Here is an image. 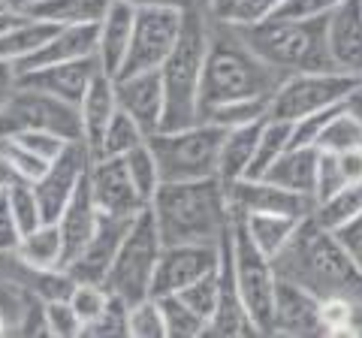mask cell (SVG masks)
I'll list each match as a JSON object with an SVG mask.
<instances>
[{
	"instance_id": "obj_35",
	"label": "cell",
	"mask_w": 362,
	"mask_h": 338,
	"mask_svg": "<svg viewBox=\"0 0 362 338\" xmlns=\"http://www.w3.org/2000/svg\"><path fill=\"white\" fill-rule=\"evenodd\" d=\"M163 314V330L166 338H202L206 335V320L187 305L178 293H166V296H154Z\"/></svg>"
},
{
	"instance_id": "obj_16",
	"label": "cell",
	"mask_w": 362,
	"mask_h": 338,
	"mask_svg": "<svg viewBox=\"0 0 362 338\" xmlns=\"http://www.w3.org/2000/svg\"><path fill=\"white\" fill-rule=\"evenodd\" d=\"M115 100L118 109L139 124L145 136L160 130L163 124V78L160 66L157 70H142L130 76H115Z\"/></svg>"
},
{
	"instance_id": "obj_33",
	"label": "cell",
	"mask_w": 362,
	"mask_h": 338,
	"mask_svg": "<svg viewBox=\"0 0 362 338\" xmlns=\"http://www.w3.org/2000/svg\"><path fill=\"white\" fill-rule=\"evenodd\" d=\"M16 254L25 263L37 266V269H61L64 245H61L58 223H54V221H42L40 227L21 233V239L16 245Z\"/></svg>"
},
{
	"instance_id": "obj_8",
	"label": "cell",
	"mask_w": 362,
	"mask_h": 338,
	"mask_svg": "<svg viewBox=\"0 0 362 338\" xmlns=\"http://www.w3.org/2000/svg\"><path fill=\"white\" fill-rule=\"evenodd\" d=\"M226 245H230V263H233V278H235V287H239V296L245 302L247 314H251V320L257 323L259 335H269L275 284H278L275 266L254 245L245 223L235 215L230 221V230H226Z\"/></svg>"
},
{
	"instance_id": "obj_10",
	"label": "cell",
	"mask_w": 362,
	"mask_h": 338,
	"mask_svg": "<svg viewBox=\"0 0 362 338\" xmlns=\"http://www.w3.org/2000/svg\"><path fill=\"white\" fill-rule=\"evenodd\" d=\"M181 16H185V4L136 6L130 46H127V54H124V64H121L118 76L157 70V66L166 61V54L173 52L175 40H178Z\"/></svg>"
},
{
	"instance_id": "obj_57",
	"label": "cell",
	"mask_w": 362,
	"mask_h": 338,
	"mask_svg": "<svg viewBox=\"0 0 362 338\" xmlns=\"http://www.w3.org/2000/svg\"><path fill=\"white\" fill-rule=\"evenodd\" d=\"M130 6H148V4H187V0H124Z\"/></svg>"
},
{
	"instance_id": "obj_56",
	"label": "cell",
	"mask_w": 362,
	"mask_h": 338,
	"mask_svg": "<svg viewBox=\"0 0 362 338\" xmlns=\"http://www.w3.org/2000/svg\"><path fill=\"white\" fill-rule=\"evenodd\" d=\"M4 4H6V9H9V13H18V16H25V13H28V9H30L33 4H40V0H4Z\"/></svg>"
},
{
	"instance_id": "obj_25",
	"label": "cell",
	"mask_w": 362,
	"mask_h": 338,
	"mask_svg": "<svg viewBox=\"0 0 362 338\" xmlns=\"http://www.w3.org/2000/svg\"><path fill=\"white\" fill-rule=\"evenodd\" d=\"M317 161H320V148H317V145H290L287 151H281V157L259 178H269L272 185L314 199Z\"/></svg>"
},
{
	"instance_id": "obj_48",
	"label": "cell",
	"mask_w": 362,
	"mask_h": 338,
	"mask_svg": "<svg viewBox=\"0 0 362 338\" xmlns=\"http://www.w3.org/2000/svg\"><path fill=\"white\" fill-rule=\"evenodd\" d=\"M356 302L329 296L320 299V335H350V320H354Z\"/></svg>"
},
{
	"instance_id": "obj_50",
	"label": "cell",
	"mask_w": 362,
	"mask_h": 338,
	"mask_svg": "<svg viewBox=\"0 0 362 338\" xmlns=\"http://www.w3.org/2000/svg\"><path fill=\"white\" fill-rule=\"evenodd\" d=\"M338 4H344V0H281L272 16H278V18H320V16H329Z\"/></svg>"
},
{
	"instance_id": "obj_11",
	"label": "cell",
	"mask_w": 362,
	"mask_h": 338,
	"mask_svg": "<svg viewBox=\"0 0 362 338\" xmlns=\"http://www.w3.org/2000/svg\"><path fill=\"white\" fill-rule=\"evenodd\" d=\"M52 130L64 139H82V118H78V106L64 103L58 97H49L42 91L18 85L9 103L0 109V139L16 130Z\"/></svg>"
},
{
	"instance_id": "obj_30",
	"label": "cell",
	"mask_w": 362,
	"mask_h": 338,
	"mask_svg": "<svg viewBox=\"0 0 362 338\" xmlns=\"http://www.w3.org/2000/svg\"><path fill=\"white\" fill-rule=\"evenodd\" d=\"M112 0H40L33 4L25 16H33L49 25H100V18L106 16Z\"/></svg>"
},
{
	"instance_id": "obj_39",
	"label": "cell",
	"mask_w": 362,
	"mask_h": 338,
	"mask_svg": "<svg viewBox=\"0 0 362 338\" xmlns=\"http://www.w3.org/2000/svg\"><path fill=\"white\" fill-rule=\"evenodd\" d=\"M4 202H6L9 215H13V221H16L18 233H28V230L40 227V223L45 221L42 209H40V197H37V190H33L30 182L16 178V182L4 190Z\"/></svg>"
},
{
	"instance_id": "obj_22",
	"label": "cell",
	"mask_w": 362,
	"mask_h": 338,
	"mask_svg": "<svg viewBox=\"0 0 362 338\" xmlns=\"http://www.w3.org/2000/svg\"><path fill=\"white\" fill-rule=\"evenodd\" d=\"M97 221H100V209H97L94 197H90V185H88V173H85V178L73 190V197L66 199V206L61 209V215L54 218L58 233H61V245H64L61 269L88 245V239L97 230Z\"/></svg>"
},
{
	"instance_id": "obj_49",
	"label": "cell",
	"mask_w": 362,
	"mask_h": 338,
	"mask_svg": "<svg viewBox=\"0 0 362 338\" xmlns=\"http://www.w3.org/2000/svg\"><path fill=\"white\" fill-rule=\"evenodd\" d=\"M45 330L52 338H76L82 335V320L73 314L66 299H49L45 302Z\"/></svg>"
},
{
	"instance_id": "obj_9",
	"label": "cell",
	"mask_w": 362,
	"mask_h": 338,
	"mask_svg": "<svg viewBox=\"0 0 362 338\" xmlns=\"http://www.w3.org/2000/svg\"><path fill=\"white\" fill-rule=\"evenodd\" d=\"M356 82H359L356 76H347V73H338V70L284 76L269 97V118L299 121L305 115H311V112L338 106Z\"/></svg>"
},
{
	"instance_id": "obj_20",
	"label": "cell",
	"mask_w": 362,
	"mask_h": 338,
	"mask_svg": "<svg viewBox=\"0 0 362 338\" xmlns=\"http://www.w3.org/2000/svg\"><path fill=\"white\" fill-rule=\"evenodd\" d=\"M221 290H218V305L206 326V335L214 338H254L259 335L257 323L251 320L245 302L239 296V287H235L233 278V263H230V245H226V235L221 239Z\"/></svg>"
},
{
	"instance_id": "obj_14",
	"label": "cell",
	"mask_w": 362,
	"mask_h": 338,
	"mask_svg": "<svg viewBox=\"0 0 362 338\" xmlns=\"http://www.w3.org/2000/svg\"><path fill=\"white\" fill-rule=\"evenodd\" d=\"M223 187L233 215H263V211H269V215L305 218L314 211V199L272 185L269 178H235Z\"/></svg>"
},
{
	"instance_id": "obj_38",
	"label": "cell",
	"mask_w": 362,
	"mask_h": 338,
	"mask_svg": "<svg viewBox=\"0 0 362 338\" xmlns=\"http://www.w3.org/2000/svg\"><path fill=\"white\" fill-rule=\"evenodd\" d=\"M145 139V133H142V127L136 124L127 112H115L112 115V121L106 124V130H103V136H100V142H97V148H94V154H100V157H124L127 151H133L136 145H142Z\"/></svg>"
},
{
	"instance_id": "obj_46",
	"label": "cell",
	"mask_w": 362,
	"mask_h": 338,
	"mask_svg": "<svg viewBox=\"0 0 362 338\" xmlns=\"http://www.w3.org/2000/svg\"><path fill=\"white\" fill-rule=\"evenodd\" d=\"M4 139H13L16 145L28 148L30 154L42 157L45 163H52L54 157L66 148V142H70V139H64V136H58V133H52V130H33V127L16 130V133H9V136H4Z\"/></svg>"
},
{
	"instance_id": "obj_59",
	"label": "cell",
	"mask_w": 362,
	"mask_h": 338,
	"mask_svg": "<svg viewBox=\"0 0 362 338\" xmlns=\"http://www.w3.org/2000/svg\"><path fill=\"white\" fill-rule=\"evenodd\" d=\"M6 332H9V320L0 314V335H6Z\"/></svg>"
},
{
	"instance_id": "obj_4",
	"label": "cell",
	"mask_w": 362,
	"mask_h": 338,
	"mask_svg": "<svg viewBox=\"0 0 362 338\" xmlns=\"http://www.w3.org/2000/svg\"><path fill=\"white\" fill-rule=\"evenodd\" d=\"M245 40L263 64H269L281 76L293 73H317L332 70L329 49H326V16L320 18H278L269 16L266 21L247 28H233Z\"/></svg>"
},
{
	"instance_id": "obj_42",
	"label": "cell",
	"mask_w": 362,
	"mask_h": 338,
	"mask_svg": "<svg viewBox=\"0 0 362 338\" xmlns=\"http://www.w3.org/2000/svg\"><path fill=\"white\" fill-rule=\"evenodd\" d=\"M221 263L209 269L206 275H199L197 281H190V284L185 290H178V296L187 302L190 308H194L202 320H211V314H214V305H218V290H221Z\"/></svg>"
},
{
	"instance_id": "obj_37",
	"label": "cell",
	"mask_w": 362,
	"mask_h": 338,
	"mask_svg": "<svg viewBox=\"0 0 362 338\" xmlns=\"http://www.w3.org/2000/svg\"><path fill=\"white\" fill-rule=\"evenodd\" d=\"M359 211H362V178H359V182L344 185L341 190H335L329 199L317 202L314 211H311V218L320 223V227L335 230V227H341L344 221L359 215Z\"/></svg>"
},
{
	"instance_id": "obj_23",
	"label": "cell",
	"mask_w": 362,
	"mask_h": 338,
	"mask_svg": "<svg viewBox=\"0 0 362 338\" xmlns=\"http://www.w3.org/2000/svg\"><path fill=\"white\" fill-rule=\"evenodd\" d=\"M133 13H136V6L124 4V0H112L106 16L97 25V64L112 78L118 76L124 54H127V46H130Z\"/></svg>"
},
{
	"instance_id": "obj_34",
	"label": "cell",
	"mask_w": 362,
	"mask_h": 338,
	"mask_svg": "<svg viewBox=\"0 0 362 338\" xmlns=\"http://www.w3.org/2000/svg\"><path fill=\"white\" fill-rule=\"evenodd\" d=\"M287 148H290V121L266 118L263 127H259L257 151H254V161L247 166L245 178H259L281 157V151H287Z\"/></svg>"
},
{
	"instance_id": "obj_54",
	"label": "cell",
	"mask_w": 362,
	"mask_h": 338,
	"mask_svg": "<svg viewBox=\"0 0 362 338\" xmlns=\"http://www.w3.org/2000/svg\"><path fill=\"white\" fill-rule=\"evenodd\" d=\"M341 109L347 112L350 118H356V121L362 124V78H359V82H356L354 88H350L347 94H344V100H341Z\"/></svg>"
},
{
	"instance_id": "obj_55",
	"label": "cell",
	"mask_w": 362,
	"mask_h": 338,
	"mask_svg": "<svg viewBox=\"0 0 362 338\" xmlns=\"http://www.w3.org/2000/svg\"><path fill=\"white\" fill-rule=\"evenodd\" d=\"M13 182H16V173H13V169H9L6 157L0 154V194H4V190H6L9 185H13Z\"/></svg>"
},
{
	"instance_id": "obj_53",
	"label": "cell",
	"mask_w": 362,
	"mask_h": 338,
	"mask_svg": "<svg viewBox=\"0 0 362 338\" xmlns=\"http://www.w3.org/2000/svg\"><path fill=\"white\" fill-rule=\"evenodd\" d=\"M16 88H18V70H16V64L0 61V109L9 103V97H13Z\"/></svg>"
},
{
	"instance_id": "obj_26",
	"label": "cell",
	"mask_w": 362,
	"mask_h": 338,
	"mask_svg": "<svg viewBox=\"0 0 362 338\" xmlns=\"http://www.w3.org/2000/svg\"><path fill=\"white\" fill-rule=\"evenodd\" d=\"M118 112V100H115V78L106 76L100 70L90 78L85 97L78 100V118H82V139L88 142L90 154H94L100 136H103L106 124L112 121V115Z\"/></svg>"
},
{
	"instance_id": "obj_60",
	"label": "cell",
	"mask_w": 362,
	"mask_h": 338,
	"mask_svg": "<svg viewBox=\"0 0 362 338\" xmlns=\"http://www.w3.org/2000/svg\"><path fill=\"white\" fill-rule=\"evenodd\" d=\"M0 13H9V9H6V4H4V0H0Z\"/></svg>"
},
{
	"instance_id": "obj_18",
	"label": "cell",
	"mask_w": 362,
	"mask_h": 338,
	"mask_svg": "<svg viewBox=\"0 0 362 338\" xmlns=\"http://www.w3.org/2000/svg\"><path fill=\"white\" fill-rule=\"evenodd\" d=\"M133 223V218H115V215H100L94 235L88 239V245L78 251L70 263L64 266V272L73 281H90V284H103V278L109 272L115 251L124 239V233Z\"/></svg>"
},
{
	"instance_id": "obj_45",
	"label": "cell",
	"mask_w": 362,
	"mask_h": 338,
	"mask_svg": "<svg viewBox=\"0 0 362 338\" xmlns=\"http://www.w3.org/2000/svg\"><path fill=\"white\" fill-rule=\"evenodd\" d=\"M82 335H94V338H130V326H127V302H121L115 296H109V305L90 320Z\"/></svg>"
},
{
	"instance_id": "obj_31",
	"label": "cell",
	"mask_w": 362,
	"mask_h": 338,
	"mask_svg": "<svg viewBox=\"0 0 362 338\" xmlns=\"http://www.w3.org/2000/svg\"><path fill=\"white\" fill-rule=\"evenodd\" d=\"M235 218L245 223L247 235H251L254 245L269 260L284 251V245L293 239V233H296L302 223V218H296V215H269V211H263V215H235Z\"/></svg>"
},
{
	"instance_id": "obj_7",
	"label": "cell",
	"mask_w": 362,
	"mask_h": 338,
	"mask_svg": "<svg viewBox=\"0 0 362 338\" xmlns=\"http://www.w3.org/2000/svg\"><path fill=\"white\" fill-rule=\"evenodd\" d=\"M160 247H163L160 233H157V223L151 218L148 206H145L133 218L127 233H124V239L115 251V260H112L109 272L103 278V287L109 296L127 302V305L151 296V278L157 269Z\"/></svg>"
},
{
	"instance_id": "obj_41",
	"label": "cell",
	"mask_w": 362,
	"mask_h": 338,
	"mask_svg": "<svg viewBox=\"0 0 362 338\" xmlns=\"http://www.w3.org/2000/svg\"><path fill=\"white\" fill-rule=\"evenodd\" d=\"M124 163H127V173L133 178L136 190H139L142 199L148 202L154 197V190L160 187V169H157V161H154V154L148 148V139H145L142 145H136L133 151L124 154Z\"/></svg>"
},
{
	"instance_id": "obj_2",
	"label": "cell",
	"mask_w": 362,
	"mask_h": 338,
	"mask_svg": "<svg viewBox=\"0 0 362 338\" xmlns=\"http://www.w3.org/2000/svg\"><path fill=\"white\" fill-rule=\"evenodd\" d=\"M148 211L163 245H221L233 221L218 175L160 182L148 199Z\"/></svg>"
},
{
	"instance_id": "obj_19",
	"label": "cell",
	"mask_w": 362,
	"mask_h": 338,
	"mask_svg": "<svg viewBox=\"0 0 362 338\" xmlns=\"http://www.w3.org/2000/svg\"><path fill=\"white\" fill-rule=\"evenodd\" d=\"M326 49L332 70L362 78V0H344L326 16Z\"/></svg>"
},
{
	"instance_id": "obj_47",
	"label": "cell",
	"mask_w": 362,
	"mask_h": 338,
	"mask_svg": "<svg viewBox=\"0 0 362 338\" xmlns=\"http://www.w3.org/2000/svg\"><path fill=\"white\" fill-rule=\"evenodd\" d=\"M0 154L6 157V163H9V169L16 173V178H21V182H37V178L45 173V163L42 157H37V154H30L28 148H21V145H16L13 139H0Z\"/></svg>"
},
{
	"instance_id": "obj_13",
	"label": "cell",
	"mask_w": 362,
	"mask_h": 338,
	"mask_svg": "<svg viewBox=\"0 0 362 338\" xmlns=\"http://www.w3.org/2000/svg\"><path fill=\"white\" fill-rule=\"evenodd\" d=\"M90 157L94 154H90L85 139L66 142V148L54 157V161L45 166V173L33 182V190H37V197H40V209H42L45 221H54L61 215L66 199L73 197V190L85 178L88 166H90Z\"/></svg>"
},
{
	"instance_id": "obj_12",
	"label": "cell",
	"mask_w": 362,
	"mask_h": 338,
	"mask_svg": "<svg viewBox=\"0 0 362 338\" xmlns=\"http://www.w3.org/2000/svg\"><path fill=\"white\" fill-rule=\"evenodd\" d=\"M88 185H90V197H94L100 215L136 218L145 206H148L139 190H136L124 157L94 154L90 157V166H88Z\"/></svg>"
},
{
	"instance_id": "obj_32",
	"label": "cell",
	"mask_w": 362,
	"mask_h": 338,
	"mask_svg": "<svg viewBox=\"0 0 362 338\" xmlns=\"http://www.w3.org/2000/svg\"><path fill=\"white\" fill-rule=\"evenodd\" d=\"M281 0H197L209 21L226 28H247L266 21L278 9Z\"/></svg>"
},
{
	"instance_id": "obj_6",
	"label": "cell",
	"mask_w": 362,
	"mask_h": 338,
	"mask_svg": "<svg viewBox=\"0 0 362 338\" xmlns=\"http://www.w3.org/2000/svg\"><path fill=\"white\" fill-rule=\"evenodd\" d=\"M223 127L194 121L185 127L157 130L148 136V148L160 169V182H187V178L218 175V154Z\"/></svg>"
},
{
	"instance_id": "obj_3",
	"label": "cell",
	"mask_w": 362,
	"mask_h": 338,
	"mask_svg": "<svg viewBox=\"0 0 362 338\" xmlns=\"http://www.w3.org/2000/svg\"><path fill=\"white\" fill-rule=\"evenodd\" d=\"M209 25H211V33H209V52H206V64H202V78H199L197 118L206 109L226 103V100L272 97V91H275L284 76L259 61L233 28L214 25V21H209Z\"/></svg>"
},
{
	"instance_id": "obj_15",
	"label": "cell",
	"mask_w": 362,
	"mask_h": 338,
	"mask_svg": "<svg viewBox=\"0 0 362 338\" xmlns=\"http://www.w3.org/2000/svg\"><path fill=\"white\" fill-rule=\"evenodd\" d=\"M221 263V245H163L151 278V296L185 290Z\"/></svg>"
},
{
	"instance_id": "obj_44",
	"label": "cell",
	"mask_w": 362,
	"mask_h": 338,
	"mask_svg": "<svg viewBox=\"0 0 362 338\" xmlns=\"http://www.w3.org/2000/svg\"><path fill=\"white\" fill-rule=\"evenodd\" d=\"M127 326H130V338H166L163 314L154 296H145L127 305Z\"/></svg>"
},
{
	"instance_id": "obj_40",
	"label": "cell",
	"mask_w": 362,
	"mask_h": 338,
	"mask_svg": "<svg viewBox=\"0 0 362 338\" xmlns=\"http://www.w3.org/2000/svg\"><path fill=\"white\" fill-rule=\"evenodd\" d=\"M317 148L320 151H347L362 145V124L356 118H350L344 109H338L335 115L326 121V127L317 136Z\"/></svg>"
},
{
	"instance_id": "obj_5",
	"label": "cell",
	"mask_w": 362,
	"mask_h": 338,
	"mask_svg": "<svg viewBox=\"0 0 362 338\" xmlns=\"http://www.w3.org/2000/svg\"><path fill=\"white\" fill-rule=\"evenodd\" d=\"M209 33H211V25L206 13L197 6V0H187L185 16H181L178 40L173 52L166 54V61L160 64L163 97H166L160 130L185 127V124L199 121L197 103H199L202 64H206V52H209Z\"/></svg>"
},
{
	"instance_id": "obj_29",
	"label": "cell",
	"mask_w": 362,
	"mask_h": 338,
	"mask_svg": "<svg viewBox=\"0 0 362 338\" xmlns=\"http://www.w3.org/2000/svg\"><path fill=\"white\" fill-rule=\"evenodd\" d=\"M54 30H58V25H49V21H40L33 16H16L13 25L6 30H0V61H9L18 66L25 58H30Z\"/></svg>"
},
{
	"instance_id": "obj_27",
	"label": "cell",
	"mask_w": 362,
	"mask_h": 338,
	"mask_svg": "<svg viewBox=\"0 0 362 338\" xmlns=\"http://www.w3.org/2000/svg\"><path fill=\"white\" fill-rule=\"evenodd\" d=\"M266 118H259L254 124H242V127H230L223 130V142H221V154H218V178L223 185L245 178L247 166L254 161L257 151V136Z\"/></svg>"
},
{
	"instance_id": "obj_21",
	"label": "cell",
	"mask_w": 362,
	"mask_h": 338,
	"mask_svg": "<svg viewBox=\"0 0 362 338\" xmlns=\"http://www.w3.org/2000/svg\"><path fill=\"white\" fill-rule=\"evenodd\" d=\"M269 335H320V299L278 278Z\"/></svg>"
},
{
	"instance_id": "obj_52",
	"label": "cell",
	"mask_w": 362,
	"mask_h": 338,
	"mask_svg": "<svg viewBox=\"0 0 362 338\" xmlns=\"http://www.w3.org/2000/svg\"><path fill=\"white\" fill-rule=\"evenodd\" d=\"M18 239H21V233L16 227L13 215H9V209H6V202H4V194H0V254L16 251Z\"/></svg>"
},
{
	"instance_id": "obj_58",
	"label": "cell",
	"mask_w": 362,
	"mask_h": 338,
	"mask_svg": "<svg viewBox=\"0 0 362 338\" xmlns=\"http://www.w3.org/2000/svg\"><path fill=\"white\" fill-rule=\"evenodd\" d=\"M16 16H18V13H0V30H6L9 25H13Z\"/></svg>"
},
{
	"instance_id": "obj_36",
	"label": "cell",
	"mask_w": 362,
	"mask_h": 338,
	"mask_svg": "<svg viewBox=\"0 0 362 338\" xmlns=\"http://www.w3.org/2000/svg\"><path fill=\"white\" fill-rule=\"evenodd\" d=\"M259 118H269V97H242V100H226L206 109L199 115V121L218 124V127H242V124H254Z\"/></svg>"
},
{
	"instance_id": "obj_17",
	"label": "cell",
	"mask_w": 362,
	"mask_h": 338,
	"mask_svg": "<svg viewBox=\"0 0 362 338\" xmlns=\"http://www.w3.org/2000/svg\"><path fill=\"white\" fill-rule=\"evenodd\" d=\"M97 73H100L97 54H90V58H76V61H61V64L25 70V73H18V85L78 106V100L85 97L90 78H94Z\"/></svg>"
},
{
	"instance_id": "obj_24",
	"label": "cell",
	"mask_w": 362,
	"mask_h": 338,
	"mask_svg": "<svg viewBox=\"0 0 362 338\" xmlns=\"http://www.w3.org/2000/svg\"><path fill=\"white\" fill-rule=\"evenodd\" d=\"M90 54H97V25H66V28L54 30L30 58H25L16 66V70L25 73V70H33V66L90 58Z\"/></svg>"
},
{
	"instance_id": "obj_43",
	"label": "cell",
	"mask_w": 362,
	"mask_h": 338,
	"mask_svg": "<svg viewBox=\"0 0 362 338\" xmlns=\"http://www.w3.org/2000/svg\"><path fill=\"white\" fill-rule=\"evenodd\" d=\"M66 302L78 320H82V330L97 317L100 311L109 305V293L103 284H90V281H73L70 293H66Z\"/></svg>"
},
{
	"instance_id": "obj_1",
	"label": "cell",
	"mask_w": 362,
	"mask_h": 338,
	"mask_svg": "<svg viewBox=\"0 0 362 338\" xmlns=\"http://www.w3.org/2000/svg\"><path fill=\"white\" fill-rule=\"evenodd\" d=\"M275 275L299 284L317 299L341 296L350 302H362V272L350 260L344 245L335 239L332 230L320 227L311 215H305L299 230L284 245V251L272 257Z\"/></svg>"
},
{
	"instance_id": "obj_28",
	"label": "cell",
	"mask_w": 362,
	"mask_h": 338,
	"mask_svg": "<svg viewBox=\"0 0 362 338\" xmlns=\"http://www.w3.org/2000/svg\"><path fill=\"white\" fill-rule=\"evenodd\" d=\"M362 178V145L347 151H320L317 161V190H314V206L329 199L335 190H341L350 182Z\"/></svg>"
},
{
	"instance_id": "obj_51",
	"label": "cell",
	"mask_w": 362,
	"mask_h": 338,
	"mask_svg": "<svg viewBox=\"0 0 362 338\" xmlns=\"http://www.w3.org/2000/svg\"><path fill=\"white\" fill-rule=\"evenodd\" d=\"M335 239L344 245V251L350 254V260H354L359 266V272H362V211L359 215H354L350 221H344L341 227H335Z\"/></svg>"
}]
</instances>
